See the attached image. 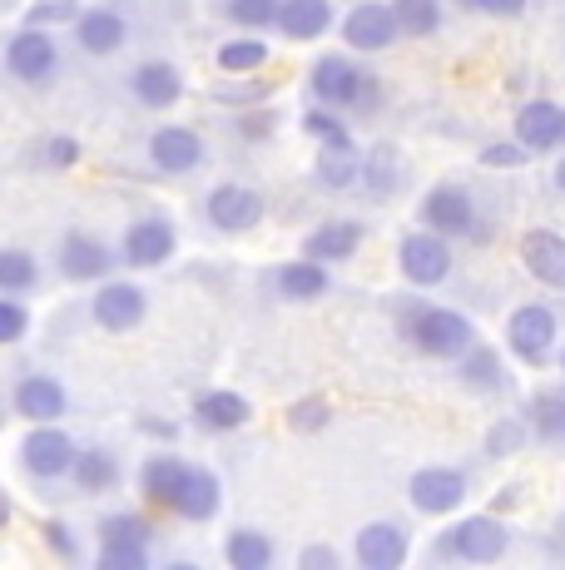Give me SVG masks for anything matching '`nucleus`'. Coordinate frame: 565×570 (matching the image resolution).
Instances as JSON below:
<instances>
[{"label": "nucleus", "instance_id": "obj_1", "mask_svg": "<svg viewBox=\"0 0 565 570\" xmlns=\"http://www.w3.org/2000/svg\"><path fill=\"white\" fill-rule=\"evenodd\" d=\"M402 337H407L422 357L456 363V357L476 343V323L456 308H442V303H412V313L402 317Z\"/></svg>", "mask_w": 565, "mask_h": 570}, {"label": "nucleus", "instance_id": "obj_2", "mask_svg": "<svg viewBox=\"0 0 565 570\" xmlns=\"http://www.w3.org/2000/svg\"><path fill=\"white\" fill-rule=\"evenodd\" d=\"M308 90H313V100L328 109H363V115H373L383 105V85L353 55H318L308 70Z\"/></svg>", "mask_w": 565, "mask_h": 570}, {"label": "nucleus", "instance_id": "obj_3", "mask_svg": "<svg viewBox=\"0 0 565 570\" xmlns=\"http://www.w3.org/2000/svg\"><path fill=\"white\" fill-rule=\"evenodd\" d=\"M511 551V531L496 517H462L437 535L432 556L437 561H462V566H492Z\"/></svg>", "mask_w": 565, "mask_h": 570}, {"label": "nucleus", "instance_id": "obj_4", "mask_svg": "<svg viewBox=\"0 0 565 570\" xmlns=\"http://www.w3.org/2000/svg\"><path fill=\"white\" fill-rule=\"evenodd\" d=\"M417 218H422V228H432V234H442V238H486L482 218H476L472 189H466V184H452V179L432 184V189L422 194Z\"/></svg>", "mask_w": 565, "mask_h": 570}, {"label": "nucleus", "instance_id": "obj_5", "mask_svg": "<svg viewBox=\"0 0 565 570\" xmlns=\"http://www.w3.org/2000/svg\"><path fill=\"white\" fill-rule=\"evenodd\" d=\"M561 343V317L551 303H521L506 317V347L531 367H546Z\"/></svg>", "mask_w": 565, "mask_h": 570}, {"label": "nucleus", "instance_id": "obj_6", "mask_svg": "<svg viewBox=\"0 0 565 570\" xmlns=\"http://www.w3.org/2000/svg\"><path fill=\"white\" fill-rule=\"evenodd\" d=\"M397 268L412 288H442L452 278V238L432 234V228H412L397 244Z\"/></svg>", "mask_w": 565, "mask_h": 570}, {"label": "nucleus", "instance_id": "obj_7", "mask_svg": "<svg viewBox=\"0 0 565 570\" xmlns=\"http://www.w3.org/2000/svg\"><path fill=\"white\" fill-rule=\"evenodd\" d=\"M343 40H347V50H357V55L393 50L402 40L393 0H357V6L343 16Z\"/></svg>", "mask_w": 565, "mask_h": 570}, {"label": "nucleus", "instance_id": "obj_8", "mask_svg": "<svg viewBox=\"0 0 565 570\" xmlns=\"http://www.w3.org/2000/svg\"><path fill=\"white\" fill-rule=\"evenodd\" d=\"M407 501L422 517H452L466 501V471L462 466H417L407 476Z\"/></svg>", "mask_w": 565, "mask_h": 570}, {"label": "nucleus", "instance_id": "obj_9", "mask_svg": "<svg viewBox=\"0 0 565 570\" xmlns=\"http://www.w3.org/2000/svg\"><path fill=\"white\" fill-rule=\"evenodd\" d=\"M149 313V298L139 283H125V278H105L100 293L90 303V317L105 327V333H135Z\"/></svg>", "mask_w": 565, "mask_h": 570}, {"label": "nucleus", "instance_id": "obj_10", "mask_svg": "<svg viewBox=\"0 0 565 570\" xmlns=\"http://www.w3.org/2000/svg\"><path fill=\"white\" fill-rule=\"evenodd\" d=\"M174 248H179V234H174V224L159 214L135 218V224L125 228V238H119V258H125L129 268H159V263L174 258Z\"/></svg>", "mask_w": 565, "mask_h": 570}, {"label": "nucleus", "instance_id": "obj_11", "mask_svg": "<svg viewBox=\"0 0 565 570\" xmlns=\"http://www.w3.org/2000/svg\"><path fill=\"white\" fill-rule=\"evenodd\" d=\"M412 556V535L402 521H367L353 541V561L363 570H397Z\"/></svg>", "mask_w": 565, "mask_h": 570}, {"label": "nucleus", "instance_id": "obj_12", "mask_svg": "<svg viewBox=\"0 0 565 570\" xmlns=\"http://www.w3.org/2000/svg\"><path fill=\"white\" fill-rule=\"evenodd\" d=\"M70 462H75V442L60 432L56 422H40L36 432L20 442V466H26L36 481H60V476H70Z\"/></svg>", "mask_w": 565, "mask_h": 570}, {"label": "nucleus", "instance_id": "obj_13", "mask_svg": "<svg viewBox=\"0 0 565 570\" xmlns=\"http://www.w3.org/2000/svg\"><path fill=\"white\" fill-rule=\"evenodd\" d=\"M6 70L16 75V80H26V85L56 80V70H60L56 40H50L40 26H26V30H20V36L6 46Z\"/></svg>", "mask_w": 565, "mask_h": 570}, {"label": "nucleus", "instance_id": "obj_14", "mask_svg": "<svg viewBox=\"0 0 565 570\" xmlns=\"http://www.w3.org/2000/svg\"><path fill=\"white\" fill-rule=\"evenodd\" d=\"M204 214L219 234H248V228L264 224V194L248 189V184H219L204 199Z\"/></svg>", "mask_w": 565, "mask_h": 570}, {"label": "nucleus", "instance_id": "obj_15", "mask_svg": "<svg viewBox=\"0 0 565 570\" xmlns=\"http://www.w3.org/2000/svg\"><path fill=\"white\" fill-rule=\"evenodd\" d=\"M516 145L526 149V155H556L565 145L561 139V105L556 100H526L516 109Z\"/></svg>", "mask_w": 565, "mask_h": 570}, {"label": "nucleus", "instance_id": "obj_16", "mask_svg": "<svg viewBox=\"0 0 565 570\" xmlns=\"http://www.w3.org/2000/svg\"><path fill=\"white\" fill-rule=\"evenodd\" d=\"M149 164L159 174H194L204 164V139L189 125H165L149 135Z\"/></svg>", "mask_w": 565, "mask_h": 570}, {"label": "nucleus", "instance_id": "obj_17", "mask_svg": "<svg viewBox=\"0 0 565 570\" xmlns=\"http://www.w3.org/2000/svg\"><path fill=\"white\" fill-rule=\"evenodd\" d=\"M521 268L541 288H565V234H556V228H531L521 238Z\"/></svg>", "mask_w": 565, "mask_h": 570}, {"label": "nucleus", "instance_id": "obj_18", "mask_svg": "<svg viewBox=\"0 0 565 570\" xmlns=\"http://www.w3.org/2000/svg\"><path fill=\"white\" fill-rule=\"evenodd\" d=\"M10 407L26 416V422H56V416H65V407H70V397H65L60 377H50V372H30V377L16 382Z\"/></svg>", "mask_w": 565, "mask_h": 570}, {"label": "nucleus", "instance_id": "obj_19", "mask_svg": "<svg viewBox=\"0 0 565 570\" xmlns=\"http://www.w3.org/2000/svg\"><path fill=\"white\" fill-rule=\"evenodd\" d=\"M333 20H338L333 0H278V20H274V26L282 30V40H293V46H308V40L328 36Z\"/></svg>", "mask_w": 565, "mask_h": 570}, {"label": "nucleus", "instance_id": "obj_20", "mask_svg": "<svg viewBox=\"0 0 565 570\" xmlns=\"http://www.w3.org/2000/svg\"><path fill=\"white\" fill-rule=\"evenodd\" d=\"M169 507L179 511L184 521H214V517H219V507H224V481L214 476L209 466H189Z\"/></svg>", "mask_w": 565, "mask_h": 570}, {"label": "nucleus", "instance_id": "obj_21", "mask_svg": "<svg viewBox=\"0 0 565 570\" xmlns=\"http://www.w3.org/2000/svg\"><path fill=\"white\" fill-rule=\"evenodd\" d=\"M367 228L357 224V218H328V224H318L308 238H303V258H318V263H347L363 248Z\"/></svg>", "mask_w": 565, "mask_h": 570}, {"label": "nucleus", "instance_id": "obj_22", "mask_svg": "<svg viewBox=\"0 0 565 570\" xmlns=\"http://www.w3.org/2000/svg\"><path fill=\"white\" fill-rule=\"evenodd\" d=\"M110 268H115V254L100 244V238L70 234L60 244V273L70 283H100V278H110Z\"/></svg>", "mask_w": 565, "mask_h": 570}, {"label": "nucleus", "instance_id": "obj_23", "mask_svg": "<svg viewBox=\"0 0 565 570\" xmlns=\"http://www.w3.org/2000/svg\"><path fill=\"white\" fill-rule=\"evenodd\" d=\"M274 288L282 303H318L323 293H333V273L318 258H293L274 273Z\"/></svg>", "mask_w": 565, "mask_h": 570}, {"label": "nucleus", "instance_id": "obj_24", "mask_svg": "<svg viewBox=\"0 0 565 570\" xmlns=\"http://www.w3.org/2000/svg\"><path fill=\"white\" fill-rule=\"evenodd\" d=\"M125 36H129L125 16L110 10V6L80 10V16H75V46H80L85 55H115L119 46H125Z\"/></svg>", "mask_w": 565, "mask_h": 570}, {"label": "nucleus", "instance_id": "obj_25", "mask_svg": "<svg viewBox=\"0 0 565 570\" xmlns=\"http://www.w3.org/2000/svg\"><path fill=\"white\" fill-rule=\"evenodd\" d=\"M129 90H135L139 105L169 109V105H179V95H184V75L174 70L169 60H145L135 75H129Z\"/></svg>", "mask_w": 565, "mask_h": 570}, {"label": "nucleus", "instance_id": "obj_26", "mask_svg": "<svg viewBox=\"0 0 565 570\" xmlns=\"http://www.w3.org/2000/svg\"><path fill=\"white\" fill-rule=\"evenodd\" d=\"M248 416H254V402L228 387L204 392V397L194 402V422H199L204 432H238V426H248Z\"/></svg>", "mask_w": 565, "mask_h": 570}, {"label": "nucleus", "instance_id": "obj_27", "mask_svg": "<svg viewBox=\"0 0 565 570\" xmlns=\"http://www.w3.org/2000/svg\"><path fill=\"white\" fill-rule=\"evenodd\" d=\"M456 382H462V387H472V392H506L511 387L502 353H496V347H486V343H472L462 357H456Z\"/></svg>", "mask_w": 565, "mask_h": 570}, {"label": "nucleus", "instance_id": "obj_28", "mask_svg": "<svg viewBox=\"0 0 565 570\" xmlns=\"http://www.w3.org/2000/svg\"><path fill=\"white\" fill-rule=\"evenodd\" d=\"M402 179H407V159H402L393 145H373V155L363 159L357 184H363L373 199H393V194L402 189Z\"/></svg>", "mask_w": 565, "mask_h": 570}, {"label": "nucleus", "instance_id": "obj_29", "mask_svg": "<svg viewBox=\"0 0 565 570\" xmlns=\"http://www.w3.org/2000/svg\"><path fill=\"white\" fill-rule=\"evenodd\" d=\"M70 476L85 497H100V491H115L119 481V462L105 446H75V462H70Z\"/></svg>", "mask_w": 565, "mask_h": 570}, {"label": "nucleus", "instance_id": "obj_30", "mask_svg": "<svg viewBox=\"0 0 565 570\" xmlns=\"http://www.w3.org/2000/svg\"><path fill=\"white\" fill-rule=\"evenodd\" d=\"M526 432L541 442H565V387H541L526 402Z\"/></svg>", "mask_w": 565, "mask_h": 570}, {"label": "nucleus", "instance_id": "obj_31", "mask_svg": "<svg viewBox=\"0 0 565 570\" xmlns=\"http://www.w3.org/2000/svg\"><path fill=\"white\" fill-rule=\"evenodd\" d=\"M184 471H189V462H179V456H169V452L149 456V462L139 466V491H145L155 507H169L179 481H184Z\"/></svg>", "mask_w": 565, "mask_h": 570}, {"label": "nucleus", "instance_id": "obj_32", "mask_svg": "<svg viewBox=\"0 0 565 570\" xmlns=\"http://www.w3.org/2000/svg\"><path fill=\"white\" fill-rule=\"evenodd\" d=\"M224 561L234 570H268L274 566V541L264 531H254V525H238L224 541Z\"/></svg>", "mask_w": 565, "mask_h": 570}, {"label": "nucleus", "instance_id": "obj_33", "mask_svg": "<svg viewBox=\"0 0 565 570\" xmlns=\"http://www.w3.org/2000/svg\"><path fill=\"white\" fill-rule=\"evenodd\" d=\"M268 55H274L268 40H258V30H248V36H238V40H224L214 60H219L224 75H254L268 65Z\"/></svg>", "mask_w": 565, "mask_h": 570}, {"label": "nucleus", "instance_id": "obj_34", "mask_svg": "<svg viewBox=\"0 0 565 570\" xmlns=\"http://www.w3.org/2000/svg\"><path fill=\"white\" fill-rule=\"evenodd\" d=\"M393 10H397L402 36H412V40H427L447 26V6L442 0H393Z\"/></svg>", "mask_w": 565, "mask_h": 570}, {"label": "nucleus", "instance_id": "obj_35", "mask_svg": "<svg viewBox=\"0 0 565 570\" xmlns=\"http://www.w3.org/2000/svg\"><path fill=\"white\" fill-rule=\"evenodd\" d=\"M357 174H363V164H357L353 149H323L313 179H318V189H328V194H347V189H357Z\"/></svg>", "mask_w": 565, "mask_h": 570}, {"label": "nucleus", "instance_id": "obj_36", "mask_svg": "<svg viewBox=\"0 0 565 570\" xmlns=\"http://www.w3.org/2000/svg\"><path fill=\"white\" fill-rule=\"evenodd\" d=\"M303 135H313L323 149H353V129H347V119L328 105H313L308 115H303Z\"/></svg>", "mask_w": 565, "mask_h": 570}, {"label": "nucleus", "instance_id": "obj_37", "mask_svg": "<svg viewBox=\"0 0 565 570\" xmlns=\"http://www.w3.org/2000/svg\"><path fill=\"white\" fill-rule=\"evenodd\" d=\"M40 263L26 248H0V293H36Z\"/></svg>", "mask_w": 565, "mask_h": 570}, {"label": "nucleus", "instance_id": "obj_38", "mask_svg": "<svg viewBox=\"0 0 565 570\" xmlns=\"http://www.w3.org/2000/svg\"><path fill=\"white\" fill-rule=\"evenodd\" d=\"M224 20L238 30H268L278 20V0H224Z\"/></svg>", "mask_w": 565, "mask_h": 570}, {"label": "nucleus", "instance_id": "obj_39", "mask_svg": "<svg viewBox=\"0 0 565 570\" xmlns=\"http://www.w3.org/2000/svg\"><path fill=\"white\" fill-rule=\"evenodd\" d=\"M100 541L105 546H149V521H139V517H105L100 521Z\"/></svg>", "mask_w": 565, "mask_h": 570}, {"label": "nucleus", "instance_id": "obj_40", "mask_svg": "<svg viewBox=\"0 0 565 570\" xmlns=\"http://www.w3.org/2000/svg\"><path fill=\"white\" fill-rule=\"evenodd\" d=\"M526 446V422H516V416H502V422H492V432H486V456H511Z\"/></svg>", "mask_w": 565, "mask_h": 570}, {"label": "nucleus", "instance_id": "obj_41", "mask_svg": "<svg viewBox=\"0 0 565 570\" xmlns=\"http://www.w3.org/2000/svg\"><path fill=\"white\" fill-rule=\"evenodd\" d=\"M30 333V313L20 298H0V347L6 343H20Z\"/></svg>", "mask_w": 565, "mask_h": 570}, {"label": "nucleus", "instance_id": "obj_42", "mask_svg": "<svg viewBox=\"0 0 565 570\" xmlns=\"http://www.w3.org/2000/svg\"><path fill=\"white\" fill-rule=\"evenodd\" d=\"M75 16H80V6H75V0H36V6L26 10V20H30V26H40V30H46V26H65V20H75Z\"/></svg>", "mask_w": 565, "mask_h": 570}, {"label": "nucleus", "instance_id": "obj_43", "mask_svg": "<svg viewBox=\"0 0 565 570\" xmlns=\"http://www.w3.org/2000/svg\"><path fill=\"white\" fill-rule=\"evenodd\" d=\"M149 566V546H105L100 570H145Z\"/></svg>", "mask_w": 565, "mask_h": 570}, {"label": "nucleus", "instance_id": "obj_44", "mask_svg": "<svg viewBox=\"0 0 565 570\" xmlns=\"http://www.w3.org/2000/svg\"><path fill=\"white\" fill-rule=\"evenodd\" d=\"M531 155L516 145V139H506V145H486L482 149V164L486 169H516V164H526Z\"/></svg>", "mask_w": 565, "mask_h": 570}, {"label": "nucleus", "instance_id": "obj_45", "mask_svg": "<svg viewBox=\"0 0 565 570\" xmlns=\"http://www.w3.org/2000/svg\"><path fill=\"white\" fill-rule=\"evenodd\" d=\"M293 426H298V432H318V426H328V402H318V397L298 402V407H293Z\"/></svg>", "mask_w": 565, "mask_h": 570}, {"label": "nucleus", "instance_id": "obj_46", "mask_svg": "<svg viewBox=\"0 0 565 570\" xmlns=\"http://www.w3.org/2000/svg\"><path fill=\"white\" fill-rule=\"evenodd\" d=\"M298 566H303V570H338L343 556L333 551V546H308V551L298 556Z\"/></svg>", "mask_w": 565, "mask_h": 570}, {"label": "nucleus", "instance_id": "obj_47", "mask_svg": "<svg viewBox=\"0 0 565 570\" xmlns=\"http://www.w3.org/2000/svg\"><path fill=\"white\" fill-rule=\"evenodd\" d=\"M531 0H476V10H486V16H502V20H511V16H521Z\"/></svg>", "mask_w": 565, "mask_h": 570}, {"label": "nucleus", "instance_id": "obj_48", "mask_svg": "<svg viewBox=\"0 0 565 570\" xmlns=\"http://www.w3.org/2000/svg\"><path fill=\"white\" fill-rule=\"evenodd\" d=\"M75 159H80L75 139H56V145H50V164H56V169H65V164H75Z\"/></svg>", "mask_w": 565, "mask_h": 570}, {"label": "nucleus", "instance_id": "obj_49", "mask_svg": "<svg viewBox=\"0 0 565 570\" xmlns=\"http://www.w3.org/2000/svg\"><path fill=\"white\" fill-rule=\"evenodd\" d=\"M46 541L56 546L60 556H75V546H70V535H65V525H60V521H50V525H46Z\"/></svg>", "mask_w": 565, "mask_h": 570}, {"label": "nucleus", "instance_id": "obj_50", "mask_svg": "<svg viewBox=\"0 0 565 570\" xmlns=\"http://www.w3.org/2000/svg\"><path fill=\"white\" fill-rule=\"evenodd\" d=\"M268 129H274V115H258V119H244V135H248V139H268Z\"/></svg>", "mask_w": 565, "mask_h": 570}, {"label": "nucleus", "instance_id": "obj_51", "mask_svg": "<svg viewBox=\"0 0 565 570\" xmlns=\"http://www.w3.org/2000/svg\"><path fill=\"white\" fill-rule=\"evenodd\" d=\"M551 184H556V189H561V194H565V159H561V164H556V169H551Z\"/></svg>", "mask_w": 565, "mask_h": 570}, {"label": "nucleus", "instance_id": "obj_52", "mask_svg": "<svg viewBox=\"0 0 565 570\" xmlns=\"http://www.w3.org/2000/svg\"><path fill=\"white\" fill-rule=\"evenodd\" d=\"M6 517H10V507H6V501H0V525H6Z\"/></svg>", "mask_w": 565, "mask_h": 570}, {"label": "nucleus", "instance_id": "obj_53", "mask_svg": "<svg viewBox=\"0 0 565 570\" xmlns=\"http://www.w3.org/2000/svg\"><path fill=\"white\" fill-rule=\"evenodd\" d=\"M456 6H466V10H476V0H456Z\"/></svg>", "mask_w": 565, "mask_h": 570}, {"label": "nucleus", "instance_id": "obj_54", "mask_svg": "<svg viewBox=\"0 0 565 570\" xmlns=\"http://www.w3.org/2000/svg\"><path fill=\"white\" fill-rule=\"evenodd\" d=\"M561 139H565V105H561Z\"/></svg>", "mask_w": 565, "mask_h": 570}, {"label": "nucleus", "instance_id": "obj_55", "mask_svg": "<svg viewBox=\"0 0 565 570\" xmlns=\"http://www.w3.org/2000/svg\"><path fill=\"white\" fill-rule=\"evenodd\" d=\"M556 357H561V367H565V347H561V353H556Z\"/></svg>", "mask_w": 565, "mask_h": 570}]
</instances>
